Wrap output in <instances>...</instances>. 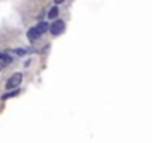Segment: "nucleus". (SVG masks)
<instances>
[{"label": "nucleus", "mask_w": 152, "mask_h": 143, "mask_svg": "<svg viewBox=\"0 0 152 143\" xmlns=\"http://www.w3.org/2000/svg\"><path fill=\"white\" fill-rule=\"evenodd\" d=\"M23 82V75L21 73H15L12 75L9 79H8V84H6V88L8 90H17Z\"/></svg>", "instance_id": "nucleus-1"}, {"label": "nucleus", "mask_w": 152, "mask_h": 143, "mask_svg": "<svg viewBox=\"0 0 152 143\" xmlns=\"http://www.w3.org/2000/svg\"><path fill=\"white\" fill-rule=\"evenodd\" d=\"M64 28H66V24H64V21H61V20H57V21H54V23L49 26V31H51L52 36L61 34V33L64 31Z\"/></svg>", "instance_id": "nucleus-2"}, {"label": "nucleus", "mask_w": 152, "mask_h": 143, "mask_svg": "<svg viewBox=\"0 0 152 143\" xmlns=\"http://www.w3.org/2000/svg\"><path fill=\"white\" fill-rule=\"evenodd\" d=\"M27 36H28V39H30V40H37L42 34L36 30V27H31V28L27 31Z\"/></svg>", "instance_id": "nucleus-3"}, {"label": "nucleus", "mask_w": 152, "mask_h": 143, "mask_svg": "<svg viewBox=\"0 0 152 143\" xmlns=\"http://www.w3.org/2000/svg\"><path fill=\"white\" fill-rule=\"evenodd\" d=\"M48 28H49V24H48L46 21H42V23H39V24L36 26V30H37L40 34H43V33H45Z\"/></svg>", "instance_id": "nucleus-4"}, {"label": "nucleus", "mask_w": 152, "mask_h": 143, "mask_svg": "<svg viewBox=\"0 0 152 143\" xmlns=\"http://www.w3.org/2000/svg\"><path fill=\"white\" fill-rule=\"evenodd\" d=\"M20 94V90L17 88V90H12V91H9V93H6V94H3L2 96V100H8V98H12V97H15V96H18Z\"/></svg>", "instance_id": "nucleus-5"}, {"label": "nucleus", "mask_w": 152, "mask_h": 143, "mask_svg": "<svg viewBox=\"0 0 152 143\" xmlns=\"http://www.w3.org/2000/svg\"><path fill=\"white\" fill-rule=\"evenodd\" d=\"M58 6H54V8H51V11L48 12V17L51 18V20H55L57 18V15H58Z\"/></svg>", "instance_id": "nucleus-6"}, {"label": "nucleus", "mask_w": 152, "mask_h": 143, "mask_svg": "<svg viewBox=\"0 0 152 143\" xmlns=\"http://www.w3.org/2000/svg\"><path fill=\"white\" fill-rule=\"evenodd\" d=\"M0 58H2L5 63H12V58L8 54H5V52H0Z\"/></svg>", "instance_id": "nucleus-7"}, {"label": "nucleus", "mask_w": 152, "mask_h": 143, "mask_svg": "<svg viewBox=\"0 0 152 143\" xmlns=\"http://www.w3.org/2000/svg\"><path fill=\"white\" fill-rule=\"evenodd\" d=\"M12 52H14V54H17V55H24V54H27V52H28V49H20V48H17V49H14Z\"/></svg>", "instance_id": "nucleus-8"}, {"label": "nucleus", "mask_w": 152, "mask_h": 143, "mask_svg": "<svg viewBox=\"0 0 152 143\" xmlns=\"http://www.w3.org/2000/svg\"><path fill=\"white\" fill-rule=\"evenodd\" d=\"M54 2H55L57 5H60V3H63V2H64V0H54Z\"/></svg>", "instance_id": "nucleus-9"}]
</instances>
